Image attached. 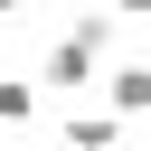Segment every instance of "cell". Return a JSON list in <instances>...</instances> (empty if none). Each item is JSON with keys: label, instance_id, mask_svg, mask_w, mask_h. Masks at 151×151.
I'll return each mask as SVG.
<instances>
[{"label": "cell", "instance_id": "6", "mask_svg": "<svg viewBox=\"0 0 151 151\" xmlns=\"http://www.w3.org/2000/svg\"><path fill=\"white\" fill-rule=\"evenodd\" d=\"M19 9H28V0H0V19H19Z\"/></svg>", "mask_w": 151, "mask_h": 151}, {"label": "cell", "instance_id": "4", "mask_svg": "<svg viewBox=\"0 0 151 151\" xmlns=\"http://www.w3.org/2000/svg\"><path fill=\"white\" fill-rule=\"evenodd\" d=\"M38 123V76H0V132Z\"/></svg>", "mask_w": 151, "mask_h": 151}, {"label": "cell", "instance_id": "2", "mask_svg": "<svg viewBox=\"0 0 151 151\" xmlns=\"http://www.w3.org/2000/svg\"><path fill=\"white\" fill-rule=\"evenodd\" d=\"M104 104H113V113H151V66H142V57H113V66H104Z\"/></svg>", "mask_w": 151, "mask_h": 151}, {"label": "cell", "instance_id": "1", "mask_svg": "<svg viewBox=\"0 0 151 151\" xmlns=\"http://www.w3.org/2000/svg\"><path fill=\"white\" fill-rule=\"evenodd\" d=\"M104 66H113V57H104L94 38H76V28H66V38L38 57V85H47V94H85V85H104Z\"/></svg>", "mask_w": 151, "mask_h": 151}, {"label": "cell", "instance_id": "5", "mask_svg": "<svg viewBox=\"0 0 151 151\" xmlns=\"http://www.w3.org/2000/svg\"><path fill=\"white\" fill-rule=\"evenodd\" d=\"M113 9H123V19H151V0H113Z\"/></svg>", "mask_w": 151, "mask_h": 151}, {"label": "cell", "instance_id": "3", "mask_svg": "<svg viewBox=\"0 0 151 151\" xmlns=\"http://www.w3.org/2000/svg\"><path fill=\"white\" fill-rule=\"evenodd\" d=\"M123 123H132V113H113V104H104V113H66V151H113Z\"/></svg>", "mask_w": 151, "mask_h": 151}]
</instances>
